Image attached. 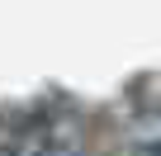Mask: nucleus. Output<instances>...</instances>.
<instances>
[{
    "label": "nucleus",
    "instance_id": "f257e3e1",
    "mask_svg": "<svg viewBox=\"0 0 161 156\" xmlns=\"http://www.w3.org/2000/svg\"><path fill=\"white\" fill-rule=\"evenodd\" d=\"M123 156H161V128H156V132H142Z\"/></svg>",
    "mask_w": 161,
    "mask_h": 156
}]
</instances>
